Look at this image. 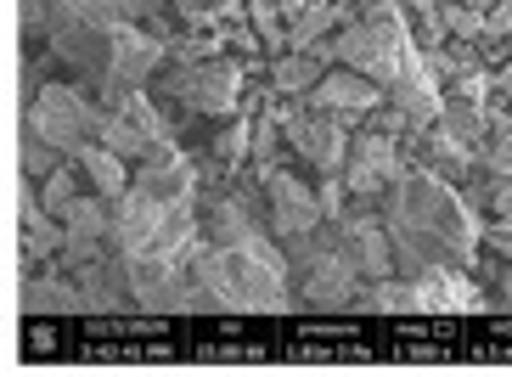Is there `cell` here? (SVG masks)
I'll return each instance as SVG.
<instances>
[{
    "mask_svg": "<svg viewBox=\"0 0 512 377\" xmlns=\"http://www.w3.org/2000/svg\"><path fill=\"white\" fill-rule=\"evenodd\" d=\"M383 226L394 242V276H417L428 265H473L484 237V214L456 192V181L411 164L383 197Z\"/></svg>",
    "mask_w": 512,
    "mask_h": 377,
    "instance_id": "cell-1",
    "label": "cell"
},
{
    "mask_svg": "<svg viewBox=\"0 0 512 377\" xmlns=\"http://www.w3.org/2000/svg\"><path fill=\"white\" fill-rule=\"evenodd\" d=\"M186 271L214 299V310H259L282 316L293 310V282H287L282 248H237V242H203L186 254Z\"/></svg>",
    "mask_w": 512,
    "mask_h": 377,
    "instance_id": "cell-2",
    "label": "cell"
},
{
    "mask_svg": "<svg viewBox=\"0 0 512 377\" xmlns=\"http://www.w3.org/2000/svg\"><path fill=\"white\" fill-rule=\"evenodd\" d=\"M287 254V276H299V293L304 304H321V310H349L355 293H361V271L349 265V254L338 248L332 237V220L316 231H304V237H287L282 242Z\"/></svg>",
    "mask_w": 512,
    "mask_h": 377,
    "instance_id": "cell-3",
    "label": "cell"
},
{
    "mask_svg": "<svg viewBox=\"0 0 512 377\" xmlns=\"http://www.w3.org/2000/svg\"><path fill=\"white\" fill-rule=\"evenodd\" d=\"M411 29H406V12H372V17H355L344 29L332 34V62H344L355 74H366L372 85H389L400 74V62L411 57Z\"/></svg>",
    "mask_w": 512,
    "mask_h": 377,
    "instance_id": "cell-4",
    "label": "cell"
},
{
    "mask_svg": "<svg viewBox=\"0 0 512 377\" xmlns=\"http://www.w3.org/2000/svg\"><path fill=\"white\" fill-rule=\"evenodd\" d=\"M242 91H248V68L237 57H209L192 62L169 79V96H181V107L203 113V119H231L242 113Z\"/></svg>",
    "mask_w": 512,
    "mask_h": 377,
    "instance_id": "cell-5",
    "label": "cell"
},
{
    "mask_svg": "<svg viewBox=\"0 0 512 377\" xmlns=\"http://www.w3.org/2000/svg\"><path fill=\"white\" fill-rule=\"evenodd\" d=\"M406 169L411 164H406L400 136L361 130V136H349V152H344V164H338V181H344V192H355V197H383Z\"/></svg>",
    "mask_w": 512,
    "mask_h": 377,
    "instance_id": "cell-6",
    "label": "cell"
},
{
    "mask_svg": "<svg viewBox=\"0 0 512 377\" xmlns=\"http://www.w3.org/2000/svg\"><path fill=\"white\" fill-rule=\"evenodd\" d=\"M29 124H34V141H51V147L74 152V147H85V141H96V130H102V113H96L85 96L51 85V91L34 102Z\"/></svg>",
    "mask_w": 512,
    "mask_h": 377,
    "instance_id": "cell-7",
    "label": "cell"
},
{
    "mask_svg": "<svg viewBox=\"0 0 512 377\" xmlns=\"http://www.w3.org/2000/svg\"><path fill=\"white\" fill-rule=\"evenodd\" d=\"M349 119H332V113H316V107H293V119L282 124V141L293 152H299L304 164H316L321 175H338V164H344L349 152Z\"/></svg>",
    "mask_w": 512,
    "mask_h": 377,
    "instance_id": "cell-8",
    "label": "cell"
},
{
    "mask_svg": "<svg viewBox=\"0 0 512 377\" xmlns=\"http://www.w3.org/2000/svg\"><path fill=\"white\" fill-rule=\"evenodd\" d=\"M259 186H265V209H271V237L276 242L327 226V220H321V203H316V186L299 181L287 164L271 169V175H259Z\"/></svg>",
    "mask_w": 512,
    "mask_h": 377,
    "instance_id": "cell-9",
    "label": "cell"
},
{
    "mask_svg": "<svg viewBox=\"0 0 512 377\" xmlns=\"http://www.w3.org/2000/svg\"><path fill=\"white\" fill-rule=\"evenodd\" d=\"M332 237H338V248L349 254V265L361 271V282H383V276H394V242H389V226H383V214L361 209V214H338L332 220Z\"/></svg>",
    "mask_w": 512,
    "mask_h": 377,
    "instance_id": "cell-10",
    "label": "cell"
},
{
    "mask_svg": "<svg viewBox=\"0 0 512 377\" xmlns=\"http://www.w3.org/2000/svg\"><path fill=\"white\" fill-rule=\"evenodd\" d=\"M383 91H389L383 102H389L411 130H428V124L439 119V107H445V85H439V74L422 62V51H411V57L400 62V74H394Z\"/></svg>",
    "mask_w": 512,
    "mask_h": 377,
    "instance_id": "cell-11",
    "label": "cell"
},
{
    "mask_svg": "<svg viewBox=\"0 0 512 377\" xmlns=\"http://www.w3.org/2000/svg\"><path fill=\"white\" fill-rule=\"evenodd\" d=\"M299 102L316 107V113H332V119H366V113L383 102V85H372L366 74H355V68H344V62H332Z\"/></svg>",
    "mask_w": 512,
    "mask_h": 377,
    "instance_id": "cell-12",
    "label": "cell"
},
{
    "mask_svg": "<svg viewBox=\"0 0 512 377\" xmlns=\"http://www.w3.org/2000/svg\"><path fill=\"white\" fill-rule=\"evenodd\" d=\"M439 130H445V141H451L456 152H479V141H484V130H490V102H473V96H456V91H445V107H439Z\"/></svg>",
    "mask_w": 512,
    "mask_h": 377,
    "instance_id": "cell-13",
    "label": "cell"
},
{
    "mask_svg": "<svg viewBox=\"0 0 512 377\" xmlns=\"http://www.w3.org/2000/svg\"><path fill=\"white\" fill-rule=\"evenodd\" d=\"M68 158H74L79 175H85V181H91L102 197H119L124 186H130V169H124V158H119V152H107L102 141H85V147H74Z\"/></svg>",
    "mask_w": 512,
    "mask_h": 377,
    "instance_id": "cell-14",
    "label": "cell"
},
{
    "mask_svg": "<svg viewBox=\"0 0 512 377\" xmlns=\"http://www.w3.org/2000/svg\"><path fill=\"white\" fill-rule=\"evenodd\" d=\"M321 74H327V62L310 57V51H276V57H271V79H265V85H271L276 96H293V102H299Z\"/></svg>",
    "mask_w": 512,
    "mask_h": 377,
    "instance_id": "cell-15",
    "label": "cell"
},
{
    "mask_svg": "<svg viewBox=\"0 0 512 377\" xmlns=\"http://www.w3.org/2000/svg\"><path fill=\"white\" fill-rule=\"evenodd\" d=\"M473 164L490 169L496 181H507V175H512V113H490V130H484Z\"/></svg>",
    "mask_w": 512,
    "mask_h": 377,
    "instance_id": "cell-16",
    "label": "cell"
},
{
    "mask_svg": "<svg viewBox=\"0 0 512 377\" xmlns=\"http://www.w3.org/2000/svg\"><path fill=\"white\" fill-rule=\"evenodd\" d=\"M439 23H445V40L484 46V12H479V6H456V0H439Z\"/></svg>",
    "mask_w": 512,
    "mask_h": 377,
    "instance_id": "cell-17",
    "label": "cell"
},
{
    "mask_svg": "<svg viewBox=\"0 0 512 377\" xmlns=\"http://www.w3.org/2000/svg\"><path fill=\"white\" fill-rule=\"evenodd\" d=\"M29 304H34V310H74L79 293L68 282H34L29 287Z\"/></svg>",
    "mask_w": 512,
    "mask_h": 377,
    "instance_id": "cell-18",
    "label": "cell"
},
{
    "mask_svg": "<svg viewBox=\"0 0 512 377\" xmlns=\"http://www.w3.org/2000/svg\"><path fill=\"white\" fill-rule=\"evenodd\" d=\"M316 203H321V220H338V214L349 209L344 181H338V175H321V181H316Z\"/></svg>",
    "mask_w": 512,
    "mask_h": 377,
    "instance_id": "cell-19",
    "label": "cell"
},
{
    "mask_svg": "<svg viewBox=\"0 0 512 377\" xmlns=\"http://www.w3.org/2000/svg\"><path fill=\"white\" fill-rule=\"evenodd\" d=\"M496 40H512V0H496L484 12V46H496Z\"/></svg>",
    "mask_w": 512,
    "mask_h": 377,
    "instance_id": "cell-20",
    "label": "cell"
},
{
    "mask_svg": "<svg viewBox=\"0 0 512 377\" xmlns=\"http://www.w3.org/2000/svg\"><path fill=\"white\" fill-rule=\"evenodd\" d=\"M68 203H74V175H68V169H57V175L46 181V209L62 214Z\"/></svg>",
    "mask_w": 512,
    "mask_h": 377,
    "instance_id": "cell-21",
    "label": "cell"
},
{
    "mask_svg": "<svg viewBox=\"0 0 512 377\" xmlns=\"http://www.w3.org/2000/svg\"><path fill=\"white\" fill-rule=\"evenodd\" d=\"M490 209H496V220H507V226H512V175H507V181H496V192H490Z\"/></svg>",
    "mask_w": 512,
    "mask_h": 377,
    "instance_id": "cell-22",
    "label": "cell"
},
{
    "mask_svg": "<svg viewBox=\"0 0 512 377\" xmlns=\"http://www.w3.org/2000/svg\"><path fill=\"white\" fill-rule=\"evenodd\" d=\"M355 6V17H372V12H400L406 0H349Z\"/></svg>",
    "mask_w": 512,
    "mask_h": 377,
    "instance_id": "cell-23",
    "label": "cell"
},
{
    "mask_svg": "<svg viewBox=\"0 0 512 377\" xmlns=\"http://www.w3.org/2000/svg\"><path fill=\"white\" fill-rule=\"evenodd\" d=\"M316 0H276V12H282V23H299L304 12H310Z\"/></svg>",
    "mask_w": 512,
    "mask_h": 377,
    "instance_id": "cell-24",
    "label": "cell"
},
{
    "mask_svg": "<svg viewBox=\"0 0 512 377\" xmlns=\"http://www.w3.org/2000/svg\"><path fill=\"white\" fill-rule=\"evenodd\" d=\"M501 304L512 310V265H501Z\"/></svg>",
    "mask_w": 512,
    "mask_h": 377,
    "instance_id": "cell-25",
    "label": "cell"
},
{
    "mask_svg": "<svg viewBox=\"0 0 512 377\" xmlns=\"http://www.w3.org/2000/svg\"><path fill=\"white\" fill-rule=\"evenodd\" d=\"M456 6H479V12H490V6H496V0H456Z\"/></svg>",
    "mask_w": 512,
    "mask_h": 377,
    "instance_id": "cell-26",
    "label": "cell"
}]
</instances>
